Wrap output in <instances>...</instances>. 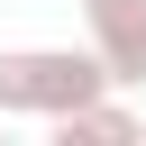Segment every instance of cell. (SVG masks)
I'll return each instance as SVG.
<instances>
[{
    "label": "cell",
    "mask_w": 146,
    "mask_h": 146,
    "mask_svg": "<svg viewBox=\"0 0 146 146\" xmlns=\"http://www.w3.org/2000/svg\"><path fill=\"white\" fill-rule=\"evenodd\" d=\"M110 91L91 46H0V119H64Z\"/></svg>",
    "instance_id": "1"
},
{
    "label": "cell",
    "mask_w": 146,
    "mask_h": 146,
    "mask_svg": "<svg viewBox=\"0 0 146 146\" xmlns=\"http://www.w3.org/2000/svg\"><path fill=\"white\" fill-rule=\"evenodd\" d=\"M137 137H146V119H137Z\"/></svg>",
    "instance_id": "4"
},
{
    "label": "cell",
    "mask_w": 146,
    "mask_h": 146,
    "mask_svg": "<svg viewBox=\"0 0 146 146\" xmlns=\"http://www.w3.org/2000/svg\"><path fill=\"white\" fill-rule=\"evenodd\" d=\"M46 128H55L64 146H128V137H137V110L100 91V100H82V110H64V119H46Z\"/></svg>",
    "instance_id": "3"
},
{
    "label": "cell",
    "mask_w": 146,
    "mask_h": 146,
    "mask_svg": "<svg viewBox=\"0 0 146 146\" xmlns=\"http://www.w3.org/2000/svg\"><path fill=\"white\" fill-rule=\"evenodd\" d=\"M82 27H91V55L110 64V91H137L146 82V0H82Z\"/></svg>",
    "instance_id": "2"
}]
</instances>
